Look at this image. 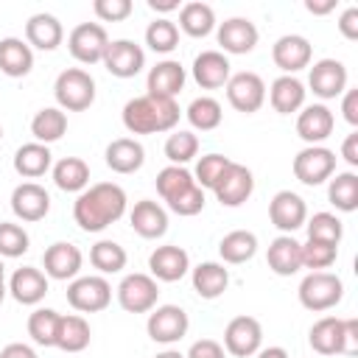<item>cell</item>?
I'll return each instance as SVG.
<instances>
[{"mask_svg":"<svg viewBox=\"0 0 358 358\" xmlns=\"http://www.w3.org/2000/svg\"><path fill=\"white\" fill-rule=\"evenodd\" d=\"M28 246H31V238L20 224L0 221V257H22Z\"/></svg>","mask_w":358,"mask_h":358,"instance_id":"49","label":"cell"},{"mask_svg":"<svg viewBox=\"0 0 358 358\" xmlns=\"http://www.w3.org/2000/svg\"><path fill=\"white\" fill-rule=\"evenodd\" d=\"M294 176L308 185V187H316L322 182H327L333 173H336V154L324 145H305L296 157H294Z\"/></svg>","mask_w":358,"mask_h":358,"instance_id":"11","label":"cell"},{"mask_svg":"<svg viewBox=\"0 0 358 358\" xmlns=\"http://www.w3.org/2000/svg\"><path fill=\"white\" fill-rule=\"evenodd\" d=\"M64 131H67V115L59 106H45L31 117V134L42 145H50V143L62 140Z\"/></svg>","mask_w":358,"mask_h":358,"instance_id":"38","label":"cell"},{"mask_svg":"<svg viewBox=\"0 0 358 358\" xmlns=\"http://www.w3.org/2000/svg\"><path fill=\"white\" fill-rule=\"evenodd\" d=\"M341 157L347 159V165H358V131H352V134H347L344 137V143H341Z\"/></svg>","mask_w":358,"mask_h":358,"instance_id":"56","label":"cell"},{"mask_svg":"<svg viewBox=\"0 0 358 358\" xmlns=\"http://www.w3.org/2000/svg\"><path fill=\"white\" fill-rule=\"evenodd\" d=\"M53 182L64 193H81L90 187V165L81 157H64L53 168Z\"/></svg>","mask_w":358,"mask_h":358,"instance_id":"36","label":"cell"},{"mask_svg":"<svg viewBox=\"0 0 358 358\" xmlns=\"http://www.w3.org/2000/svg\"><path fill=\"white\" fill-rule=\"evenodd\" d=\"M305 227H308V238H310V241H322V243L338 246L341 238H344V224H341V218L333 215V213H313V215L305 221Z\"/></svg>","mask_w":358,"mask_h":358,"instance_id":"44","label":"cell"},{"mask_svg":"<svg viewBox=\"0 0 358 358\" xmlns=\"http://www.w3.org/2000/svg\"><path fill=\"white\" fill-rule=\"evenodd\" d=\"M215 39L221 45V53L227 56H243V53H252L260 34H257V25L246 17H229L224 22H218L215 28Z\"/></svg>","mask_w":358,"mask_h":358,"instance_id":"13","label":"cell"},{"mask_svg":"<svg viewBox=\"0 0 358 358\" xmlns=\"http://www.w3.org/2000/svg\"><path fill=\"white\" fill-rule=\"evenodd\" d=\"M126 190L115 182H95L73 201V218L84 232H101L126 213Z\"/></svg>","mask_w":358,"mask_h":358,"instance_id":"1","label":"cell"},{"mask_svg":"<svg viewBox=\"0 0 358 358\" xmlns=\"http://www.w3.org/2000/svg\"><path fill=\"white\" fill-rule=\"evenodd\" d=\"M255 252H257V235L249 229H232L218 243V255L229 266H241V263L252 260Z\"/></svg>","mask_w":358,"mask_h":358,"instance_id":"37","label":"cell"},{"mask_svg":"<svg viewBox=\"0 0 358 358\" xmlns=\"http://www.w3.org/2000/svg\"><path fill=\"white\" fill-rule=\"evenodd\" d=\"M266 263L277 277H291L302 268V243L294 235H277L268 243Z\"/></svg>","mask_w":358,"mask_h":358,"instance_id":"27","label":"cell"},{"mask_svg":"<svg viewBox=\"0 0 358 358\" xmlns=\"http://www.w3.org/2000/svg\"><path fill=\"white\" fill-rule=\"evenodd\" d=\"M190 185H196L193 173L182 165H165L159 173H157V193L162 196V201L168 204L171 199H176L179 193H185Z\"/></svg>","mask_w":358,"mask_h":358,"instance_id":"43","label":"cell"},{"mask_svg":"<svg viewBox=\"0 0 358 358\" xmlns=\"http://www.w3.org/2000/svg\"><path fill=\"white\" fill-rule=\"evenodd\" d=\"M53 95L62 112H84L95 103V78L84 67H67L56 76Z\"/></svg>","mask_w":358,"mask_h":358,"instance_id":"4","label":"cell"},{"mask_svg":"<svg viewBox=\"0 0 358 358\" xmlns=\"http://www.w3.org/2000/svg\"><path fill=\"white\" fill-rule=\"evenodd\" d=\"M327 182H330L327 185V199L336 210H341V213L358 210V173L341 171V173H333Z\"/></svg>","mask_w":358,"mask_h":358,"instance_id":"39","label":"cell"},{"mask_svg":"<svg viewBox=\"0 0 358 358\" xmlns=\"http://www.w3.org/2000/svg\"><path fill=\"white\" fill-rule=\"evenodd\" d=\"M179 123V103L176 98H157V95H137L123 106V126L129 134H157L173 131Z\"/></svg>","mask_w":358,"mask_h":358,"instance_id":"2","label":"cell"},{"mask_svg":"<svg viewBox=\"0 0 358 358\" xmlns=\"http://www.w3.org/2000/svg\"><path fill=\"white\" fill-rule=\"evenodd\" d=\"M193 81L201 87V90H218V87H227L229 76H232V64L229 59L221 53V50H201L196 59H193Z\"/></svg>","mask_w":358,"mask_h":358,"instance_id":"22","label":"cell"},{"mask_svg":"<svg viewBox=\"0 0 358 358\" xmlns=\"http://www.w3.org/2000/svg\"><path fill=\"white\" fill-rule=\"evenodd\" d=\"M190 282L201 299H218L229 288V268H224V263L215 260L199 263L196 268H190Z\"/></svg>","mask_w":358,"mask_h":358,"instance_id":"31","label":"cell"},{"mask_svg":"<svg viewBox=\"0 0 358 358\" xmlns=\"http://www.w3.org/2000/svg\"><path fill=\"white\" fill-rule=\"evenodd\" d=\"M31 67H34V50L25 39L17 36L0 39V73H6L8 78H22L31 73Z\"/></svg>","mask_w":358,"mask_h":358,"instance_id":"33","label":"cell"},{"mask_svg":"<svg viewBox=\"0 0 358 358\" xmlns=\"http://www.w3.org/2000/svg\"><path fill=\"white\" fill-rule=\"evenodd\" d=\"M308 87L322 101L344 95V90H347V67H344V62H338V59H319V62H313V67L308 73Z\"/></svg>","mask_w":358,"mask_h":358,"instance_id":"17","label":"cell"},{"mask_svg":"<svg viewBox=\"0 0 358 358\" xmlns=\"http://www.w3.org/2000/svg\"><path fill=\"white\" fill-rule=\"evenodd\" d=\"M90 338H92V330H90V322L78 313H62V322H59V333H56V347L64 350V352H81L90 347Z\"/></svg>","mask_w":358,"mask_h":358,"instance_id":"35","label":"cell"},{"mask_svg":"<svg viewBox=\"0 0 358 358\" xmlns=\"http://www.w3.org/2000/svg\"><path fill=\"white\" fill-rule=\"evenodd\" d=\"M199 154V137L187 129H179V131H171L168 140H165V157L171 165H187L193 157Z\"/></svg>","mask_w":358,"mask_h":358,"instance_id":"45","label":"cell"},{"mask_svg":"<svg viewBox=\"0 0 358 358\" xmlns=\"http://www.w3.org/2000/svg\"><path fill=\"white\" fill-rule=\"evenodd\" d=\"M154 358H185L179 350H162V352H157Z\"/></svg>","mask_w":358,"mask_h":358,"instance_id":"61","label":"cell"},{"mask_svg":"<svg viewBox=\"0 0 358 358\" xmlns=\"http://www.w3.org/2000/svg\"><path fill=\"white\" fill-rule=\"evenodd\" d=\"M0 358H39V355H36L34 347H28L22 341H11V344H6L0 350Z\"/></svg>","mask_w":358,"mask_h":358,"instance_id":"55","label":"cell"},{"mask_svg":"<svg viewBox=\"0 0 358 358\" xmlns=\"http://www.w3.org/2000/svg\"><path fill=\"white\" fill-rule=\"evenodd\" d=\"M11 213L20 221H42L50 213V193L39 182H22L11 190Z\"/></svg>","mask_w":358,"mask_h":358,"instance_id":"19","label":"cell"},{"mask_svg":"<svg viewBox=\"0 0 358 358\" xmlns=\"http://www.w3.org/2000/svg\"><path fill=\"white\" fill-rule=\"evenodd\" d=\"M6 294H8V282H6V266H3V257H0V305H3Z\"/></svg>","mask_w":358,"mask_h":358,"instance_id":"60","label":"cell"},{"mask_svg":"<svg viewBox=\"0 0 358 358\" xmlns=\"http://www.w3.org/2000/svg\"><path fill=\"white\" fill-rule=\"evenodd\" d=\"M48 288H50V280H48V274H45L42 268H36V266H22V268H17V271L11 274V280H8V294H11L20 305H39V302L45 299Z\"/></svg>","mask_w":358,"mask_h":358,"instance_id":"24","label":"cell"},{"mask_svg":"<svg viewBox=\"0 0 358 358\" xmlns=\"http://www.w3.org/2000/svg\"><path fill=\"white\" fill-rule=\"evenodd\" d=\"M336 129V117L324 103H310L302 106V112L296 115V134L308 143V145H322Z\"/></svg>","mask_w":358,"mask_h":358,"instance_id":"23","label":"cell"},{"mask_svg":"<svg viewBox=\"0 0 358 358\" xmlns=\"http://www.w3.org/2000/svg\"><path fill=\"white\" fill-rule=\"evenodd\" d=\"M271 59H274V64L282 70V76H294V73L310 67L313 48H310V42H308L302 34H285V36H280V39L274 42Z\"/></svg>","mask_w":358,"mask_h":358,"instance_id":"18","label":"cell"},{"mask_svg":"<svg viewBox=\"0 0 358 358\" xmlns=\"http://www.w3.org/2000/svg\"><path fill=\"white\" fill-rule=\"evenodd\" d=\"M185 78L187 73L176 59H162L148 70L145 90L148 95H157V98H176L185 90Z\"/></svg>","mask_w":358,"mask_h":358,"instance_id":"25","label":"cell"},{"mask_svg":"<svg viewBox=\"0 0 358 358\" xmlns=\"http://www.w3.org/2000/svg\"><path fill=\"white\" fill-rule=\"evenodd\" d=\"M103 157H106L109 171L126 176V173H134V171L143 168V162H145V148H143V143L134 140V137H117V140H112V143L106 145Z\"/></svg>","mask_w":358,"mask_h":358,"instance_id":"28","label":"cell"},{"mask_svg":"<svg viewBox=\"0 0 358 358\" xmlns=\"http://www.w3.org/2000/svg\"><path fill=\"white\" fill-rule=\"evenodd\" d=\"M106 45H109V34L101 22H78L67 36L70 56L81 64H98L106 53Z\"/></svg>","mask_w":358,"mask_h":358,"instance_id":"9","label":"cell"},{"mask_svg":"<svg viewBox=\"0 0 358 358\" xmlns=\"http://www.w3.org/2000/svg\"><path fill=\"white\" fill-rule=\"evenodd\" d=\"M215 11H213V6H207V3H201V0H190V3H185L182 8H179V25L176 28H182L187 36H193V39H201V36H210L213 31H215Z\"/></svg>","mask_w":358,"mask_h":358,"instance_id":"34","label":"cell"},{"mask_svg":"<svg viewBox=\"0 0 358 358\" xmlns=\"http://www.w3.org/2000/svg\"><path fill=\"white\" fill-rule=\"evenodd\" d=\"M187 327H190V319L179 305H157L154 310H148L145 330H148V338L157 344L182 341L187 336Z\"/></svg>","mask_w":358,"mask_h":358,"instance_id":"8","label":"cell"},{"mask_svg":"<svg viewBox=\"0 0 358 358\" xmlns=\"http://www.w3.org/2000/svg\"><path fill=\"white\" fill-rule=\"evenodd\" d=\"M299 302L302 308L313 310V313H322V310H330L341 302L344 296V282L338 274L333 271H310L302 282H299Z\"/></svg>","mask_w":358,"mask_h":358,"instance_id":"5","label":"cell"},{"mask_svg":"<svg viewBox=\"0 0 358 358\" xmlns=\"http://www.w3.org/2000/svg\"><path fill=\"white\" fill-rule=\"evenodd\" d=\"M129 224H131V229H134L140 238H148V241L162 238V235L168 232V210H165L162 204L151 201V199H143V201H137V204L131 207Z\"/></svg>","mask_w":358,"mask_h":358,"instance_id":"26","label":"cell"},{"mask_svg":"<svg viewBox=\"0 0 358 358\" xmlns=\"http://www.w3.org/2000/svg\"><path fill=\"white\" fill-rule=\"evenodd\" d=\"M92 11L103 22H120L134 11V6H131V0H95Z\"/></svg>","mask_w":358,"mask_h":358,"instance_id":"51","label":"cell"},{"mask_svg":"<svg viewBox=\"0 0 358 358\" xmlns=\"http://www.w3.org/2000/svg\"><path fill=\"white\" fill-rule=\"evenodd\" d=\"M224 90H227L229 106L243 112V115H252V112H257L266 103V81L257 73H252V70L232 73Z\"/></svg>","mask_w":358,"mask_h":358,"instance_id":"10","label":"cell"},{"mask_svg":"<svg viewBox=\"0 0 358 358\" xmlns=\"http://www.w3.org/2000/svg\"><path fill=\"white\" fill-rule=\"evenodd\" d=\"M341 115L350 126H358V90H344L341 95Z\"/></svg>","mask_w":358,"mask_h":358,"instance_id":"54","label":"cell"},{"mask_svg":"<svg viewBox=\"0 0 358 358\" xmlns=\"http://www.w3.org/2000/svg\"><path fill=\"white\" fill-rule=\"evenodd\" d=\"M0 140H3V126H0Z\"/></svg>","mask_w":358,"mask_h":358,"instance_id":"62","label":"cell"},{"mask_svg":"<svg viewBox=\"0 0 358 358\" xmlns=\"http://www.w3.org/2000/svg\"><path fill=\"white\" fill-rule=\"evenodd\" d=\"M67 302L78 313H98V310L109 308V302H112V285H109V280L103 274L76 277L67 285Z\"/></svg>","mask_w":358,"mask_h":358,"instance_id":"6","label":"cell"},{"mask_svg":"<svg viewBox=\"0 0 358 358\" xmlns=\"http://www.w3.org/2000/svg\"><path fill=\"white\" fill-rule=\"evenodd\" d=\"M101 64L115 78H134L145 67V50L131 39H112L106 45V53H103Z\"/></svg>","mask_w":358,"mask_h":358,"instance_id":"14","label":"cell"},{"mask_svg":"<svg viewBox=\"0 0 358 358\" xmlns=\"http://www.w3.org/2000/svg\"><path fill=\"white\" fill-rule=\"evenodd\" d=\"M185 115H187L190 126L199 129V131H213V129H218L221 120H224V109H221V103H218L215 98H210V95L193 98Z\"/></svg>","mask_w":358,"mask_h":358,"instance_id":"41","label":"cell"},{"mask_svg":"<svg viewBox=\"0 0 358 358\" xmlns=\"http://www.w3.org/2000/svg\"><path fill=\"white\" fill-rule=\"evenodd\" d=\"M126 260H129V255H126V249L117 241H98L90 249V263L101 274H117V271H123L126 268Z\"/></svg>","mask_w":358,"mask_h":358,"instance_id":"42","label":"cell"},{"mask_svg":"<svg viewBox=\"0 0 358 358\" xmlns=\"http://www.w3.org/2000/svg\"><path fill=\"white\" fill-rule=\"evenodd\" d=\"M25 42L31 45V50H56L64 42V28L53 14H34L25 22Z\"/></svg>","mask_w":358,"mask_h":358,"instance_id":"29","label":"cell"},{"mask_svg":"<svg viewBox=\"0 0 358 358\" xmlns=\"http://www.w3.org/2000/svg\"><path fill=\"white\" fill-rule=\"evenodd\" d=\"M263 344V327L255 316H235L224 327V352L235 358H252Z\"/></svg>","mask_w":358,"mask_h":358,"instance_id":"12","label":"cell"},{"mask_svg":"<svg viewBox=\"0 0 358 358\" xmlns=\"http://www.w3.org/2000/svg\"><path fill=\"white\" fill-rule=\"evenodd\" d=\"M213 193H215V199H218L221 207H241L255 193V176H252V171L246 165L229 162V168L215 182Z\"/></svg>","mask_w":358,"mask_h":358,"instance_id":"15","label":"cell"},{"mask_svg":"<svg viewBox=\"0 0 358 358\" xmlns=\"http://www.w3.org/2000/svg\"><path fill=\"white\" fill-rule=\"evenodd\" d=\"M305 8L310 11V14H330L333 8H336V0H305Z\"/></svg>","mask_w":358,"mask_h":358,"instance_id":"57","label":"cell"},{"mask_svg":"<svg viewBox=\"0 0 358 358\" xmlns=\"http://www.w3.org/2000/svg\"><path fill=\"white\" fill-rule=\"evenodd\" d=\"M336 25H338V31H341L344 39H358V8L355 6L344 8Z\"/></svg>","mask_w":358,"mask_h":358,"instance_id":"53","label":"cell"},{"mask_svg":"<svg viewBox=\"0 0 358 358\" xmlns=\"http://www.w3.org/2000/svg\"><path fill=\"white\" fill-rule=\"evenodd\" d=\"M53 168V154H50V145H42V143H25L14 151V171L22 176V179H39L45 176L48 171Z\"/></svg>","mask_w":358,"mask_h":358,"instance_id":"32","label":"cell"},{"mask_svg":"<svg viewBox=\"0 0 358 358\" xmlns=\"http://www.w3.org/2000/svg\"><path fill=\"white\" fill-rule=\"evenodd\" d=\"M305 84L296 76H277L268 87V103L274 112L280 115H291L299 112L305 106Z\"/></svg>","mask_w":358,"mask_h":358,"instance_id":"30","label":"cell"},{"mask_svg":"<svg viewBox=\"0 0 358 358\" xmlns=\"http://www.w3.org/2000/svg\"><path fill=\"white\" fill-rule=\"evenodd\" d=\"M145 45H148L154 53H171V50L179 45V28H176V22L168 20V17L154 20V22L145 28Z\"/></svg>","mask_w":358,"mask_h":358,"instance_id":"46","label":"cell"},{"mask_svg":"<svg viewBox=\"0 0 358 358\" xmlns=\"http://www.w3.org/2000/svg\"><path fill=\"white\" fill-rule=\"evenodd\" d=\"M148 268H151V277L157 282H176L190 271V255L182 246L165 243V246H157L151 252Z\"/></svg>","mask_w":358,"mask_h":358,"instance_id":"21","label":"cell"},{"mask_svg":"<svg viewBox=\"0 0 358 358\" xmlns=\"http://www.w3.org/2000/svg\"><path fill=\"white\" fill-rule=\"evenodd\" d=\"M42 266H45L48 280H76L81 266H84V255H81V249L76 243L56 241V243H50L45 249Z\"/></svg>","mask_w":358,"mask_h":358,"instance_id":"20","label":"cell"},{"mask_svg":"<svg viewBox=\"0 0 358 358\" xmlns=\"http://www.w3.org/2000/svg\"><path fill=\"white\" fill-rule=\"evenodd\" d=\"M338 257V246L333 243H322V241H305L302 243V268H310V271H324L336 263Z\"/></svg>","mask_w":358,"mask_h":358,"instance_id":"47","label":"cell"},{"mask_svg":"<svg viewBox=\"0 0 358 358\" xmlns=\"http://www.w3.org/2000/svg\"><path fill=\"white\" fill-rule=\"evenodd\" d=\"M204 201H207L204 199V190L199 185H190L185 193H179L176 199L168 201V210L176 213V215H182V218H193V215H199L204 210Z\"/></svg>","mask_w":358,"mask_h":358,"instance_id":"50","label":"cell"},{"mask_svg":"<svg viewBox=\"0 0 358 358\" xmlns=\"http://www.w3.org/2000/svg\"><path fill=\"white\" fill-rule=\"evenodd\" d=\"M255 355H257V358H288V352H285L282 347H263V350H257Z\"/></svg>","mask_w":358,"mask_h":358,"instance_id":"59","label":"cell"},{"mask_svg":"<svg viewBox=\"0 0 358 358\" xmlns=\"http://www.w3.org/2000/svg\"><path fill=\"white\" fill-rule=\"evenodd\" d=\"M148 6H151V11L168 14V11H176L179 8V0H148Z\"/></svg>","mask_w":358,"mask_h":358,"instance_id":"58","label":"cell"},{"mask_svg":"<svg viewBox=\"0 0 358 358\" xmlns=\"http://www.w3.org/2000/svg\"><path fill=\"white\" fill-rule=\"evenodd\" d=\"M117 305L126 313H148L157 308L159 299V285L151 274H126L117 285Z\"/></svg>","mask_w":358,"mask_h":358,"instance_id":"7","label":"cell"},{"mask_svg":"<svg viewBox=\"0 0 358 358\" xmlns=\"http://www.w3.org/2000/svg\"><path fill=\"white\" fill-rule=\"evenodd\" d=\"M185 358H224V344L215 338H199L190 344Z\"/></svg>","mask_w":358,"mask_h":358,"instance_id":"52","label":"cell"},{"mask_svg":"<svg viewBox=\"0 0 358 358\" xmlns=\"http://www.w3.org/2000/svg\"><path fill=\"white\" fill-rule=\"evenodd\" d=\"M229 157H224V154H204L199 162H196V173H193V179H196V185L201 187V190H213L215 187V182L221 179V173L229 168Z\"/></svg>","mask_w":358,"mask_h":358,"instance_id":"48","label":"cell"},{"mask_svg":"<svg viewBox=\"0 0 358 358\" xmlns=\"http://www.w3.org/2000/svg\"><path fill=\"white\" fill-rule=\"evenodd\" d=\"M268 218L271 224L282 232V235H294L299 227H305L308 221V204L299 193L294 190H280L274 193V199L268 201Z\"/></svg>","mask_w":358,"mask_h":358,"instance_id":"16","label":"cell"},{"mask_svg":"<svg viewBox=\"0 0 358 358\" xmlns=\"http://www.w3.org/2000/svg\"><path fill=\"white\" fill-rule=\"evenodd\" d=\"M308 344L319 355H355L358 352V319L322 316L308 333Z\"/></svg>","mask_w":358,"mask_h":358,"instance_id":"3","label":"cell"},{"mask_svg":"<svg viewBox=\"0 0 358 358\" xmlns=\"http://www.w3.org/2000/svg\"><path fill=\"white\" fill-rule=\"evenodd\" d=\"M62 313L53 308H36L28 316V336L39 347H56V333H59Z\"/></svg>","mask_w":358,"mask_h":358,"instance_id":"40","label":"cell"}]
</instances>
